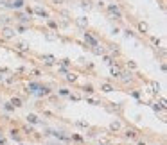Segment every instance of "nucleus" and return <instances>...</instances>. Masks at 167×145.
<instances>
[{
	"label": "nucleus",
	"instance_id": "20e7f679",
	"mask_svg": "<svg viewBox=\"0 0 167 145\" xmlns=\"http://www.w3.org/2000/svg\"><path fill=\"white\" fill-rule=\"evenodd\" d=\"M4 36L11 38V36H13V29H4Z\"/></svg>",
	"mask_w": 167,
	"mask_h": 145
},
{
	"label": "nucleus",
	"instance_id": "6e6552de",
	"mask_svg": "<svg viewBox=\"0 0 167 145\" xmlns=\"http://www.w3.org/2000/svg\"><path fill=\"white\" fill-rule=\"evenodd\" d=\"M54 2H56V4H63L65 0H54Z\"/></svg>",
	"mask_w": 167,
	"mask_h": 145
},
{
	"label": "nucleus",
	"instance_id": "39448f33",
	"mask_svg": "<svg viewBox=\"0 0 167 145\" xmlns=\"http://www.w3.org/2000/svg\"><path fill=\"white\" fill-rule=\"evenodd\" d=\"M112 90H113V88H112L110 84H104V86H102V91H112Z\"/></svg>",
	"mask_w": 167,
	"mask_h": 145
},
{
	"label": "nucleus",
	"instance_id": "7ed1b4c3",
	"mask_svg": "<svg viewBox=\"0 0 167 145\" xmlns=\"http://www.w3.org/2000/svg\"><path fill=\"white\" fill-rule=\"evenodd\" d=\"M11 5H13V7H22V5H23V0H14Z\"/></svg>",
	"mask_w": 167,
	"mask_h": 145
},
{
	"label": "nucleus",
	"instance_id": "0eeeda50",
	"mask_svg": "<svg viewBox=\"0 0 167 145\" xmlns=\"http://www.w3.org/2000/svg\"><path fill=\"white\" fill-rule=\"evenodd\" d=\"M76 79H77V75H74V73L68 75V81H76Z\"/></svg>",
	"mask_w": 167,
	"mask_h": 145
},
{
	"label": "nucleus",
	"instance_id": "423d86ee",
	"mask_svg": "<svg viewBox=\"0 0 167 145\" xmlns=\"http://www.w3.org/2000/svg\"><path fill=\"white\" fill-rule=\"evenodd\" d=\"M138 27H140V31H144V32H146V31H147V25H146V23H140V25H138Z\"/></svg>",
	"mask_w": 167,
	"mask_h": 145
},
{
	"label": "nucleus",
	"instance_id": "f257e3e1",
	"mask_svg": "<svg viewBox=\"0 0 167 145\" xmlns=\"http://www.w3.org/2000/svg\"><path fill=\"white\" fill-rule=\"evenodd\" d=\"M110 13H113L117 18H121V11H119V7H117V5H110Z\"/></svg>",
	"mask_w": 167,
	"mask_h": 145
},
{
	"label": "nucleus",
	"instance_id": "f03ea898",
	"mask_svg": "<svg viewBox=\"0 0 167 145\" xmlns=\"http://www.w3.org/2000/svg\"><path fill=\"white\" fill-rule=\"evenodd\" d=\"M84 39H86V41H88V43H90V45H93V47H97V41H95V39H93V38L90 36V34H84Z\"/></svg>",
	"mask_w": 167,
	"mask_h": 145
}]
</instances>
